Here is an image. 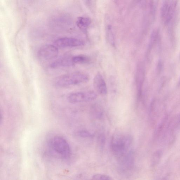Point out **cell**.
I'll return each mask as SVG.
<instances>
[{
  "instance_id": "14",
  "label": "cell",
  "mask_w": 180,
  "mask_h": 180,
  "mask_svg": "<svg viewBox=\"0 0 180 180\" xmlns=\"http://www.w3.org/2000/svg\"><path fill=\"white\" fill-rule=\"evenodd\" d=\"M78 136L82 138H91L93 137L94 135L91 133L85 130H82L78 132Z\"/></svg>"
},
{
  "instance_id": "6",
  "label": "cell",
  "mask_w": 180,
  "mask_h": 180,
  "mask_svg": "<svg viewBox=\"0 0 180 180\" xmlns=\"http://www.w3.org/2000/svg\"><path fill=\"white\" fill-rule=\"evenodd\" d=\"M85 43L83 41L77 38H64L58 39L55 41L54 44L60 48L74 47L83 46Z\"/></svg>"
},
{
  "instance_id": "8",
  "label": "cell",
  "mask_w": 180,
  "mask_h": 180,
  "mask_svg": "<svg viewBox=\"0 0 180 180\" xmlns=\"http://www.w3.org/2000/svg\"><path fill=\"white\" fill-rule=\"evenodd\" d=\"M73 63L72 58H70L68 56L62 57L53 62L50 66L53 68L68 67L73 65Z\"/></svg>"
},
{
  "instance_id": "12",
  "label": "cell",
  "mask_w": 180,
  "mask_h": 180,
  "mask_svg": "<svg viewBox=\"0 0 180 180\" xmlns=\"http://www.w3.org/2000/svg\"><path fill=\"white\" fill-rule=\"evenodd\" d=\"M170 4L169 1L167 0L164 2L161 9V16L164 20L165 18L167 15L168 10H169Z\"/></svg>"
},
{
  "instance_id": "7",
  "label": "cell",
  "mask_w": 180,
  "mask_h": 180,
  "mask_svg": "<svg viewBox=\"0 0 180 180\" xmlns=\"http://www.w3.org/2000/svg\"><path fill=\"white\" fill-rule=\"evenodd\" d=\"M94 86L100 94L104 95L108 93L106 84L102 75L100 73H98L94 78Z\"/></svg>"
},
{
  "instance_id": "9",
  "label": "cell",
  "mask_w": 180,
  "mask_h": 180,
  "mask_svg": "<svg viewBox=\"0 0 180 180\" xmlns=\"http://www.w3.org/2000/svg\"><path fill=\"white\" fill-rule=\"evenodd\" d=\"M91 23V19L88 17H80L78 18L76 24L81 30L86 31Z\"/></svg>"
},
{
  "instance_id": "11",
  "label": "cell",
  "mask_w": 180,
  "mask_h": 180,
  "mask_svg": "<svg viewBox=\"0 0 180 180\" xmlns=\"http://www.w3.org/2000/svg\"><path fill=\"white\" fill-rule=\"evenodd\" d=\"M89 60L86 57L83 56H77L72 58V60L74 63H83L89 61Z\"/></svg>"
},
{
  "instance_id": "5",
  "label": "cell",
  "mask_w": 180,
  "mask_h": 180,
  "mask_svg": "<svg viewBox=\"0 0 180 180\" xmlns=\"http://www.w3.org/2000/svg\"><path fill=\"white\" fill-rule=\"evenodd\" d=\"M58 49L55 45H44L41 47L38 52V56L41 59L49 60L54 59L58 56Z\"/></svg>"
},
{
  "instance_id": "2",
  "label": "cell",
  "mask_w": 180,
  "mask_h": 180,
  "mask_svg": "<svg viewBox=\"0 0 180 180\" xmlns=\"http://www.w3.org/2000/svg\"><path fill=\"white\" fill-rule=\"evenodd\" d=\"M89 80V76L87 74L75 73L61 76L56 80L55 83L57 86L63 87L87 83Z\"/></svg>"
},
{
  "instance_id": "1",
  "label": "cell",
  "mask_w": 180,
  "mask_h": 180,
  "mask_svg": "<svg viewBox=\"0 0 180 180\" xmlns=\"http://www.w3.org/2000/svg\"><path fill=\"white\" fill-rule=\"evenodd\" d=\"M132 144V138L129 135L115 134L111 140V152L115 157L119 160L132 151L131 150Z\"/></svg>"
},
{
  "instance_id": "3",
  "label": "cell",
  "mask_w": 180,
  "mask_h": 180,
  "mask_svg": "<svg viewBox=\"0 0 180 180\" xmlns=\"http://www.w3.org/2000/svg\"><path fill=\"white\" fill-rule=\"evenodd\" d=\"M52 149L61 157L66 159L70 155L71 150L69 144L65 139L60 136H56L52 140Z\"/></svg>"
},
{
  "instance_id": "10",
  "label": "cell",
  "mask_w": 180,
  "mask_h": 180,
  "mask_svg": "<svg viewBox=\"0 0 180 180\" xmlns=\"http://www.w3.org/2000/svg\"><path fill=\"white\" fill-rule=\"evenodd\" d=\"M177 1L176 0H174L173 2L170 4L169 10L166 15L165 19H164V22L166 24H167L171 21L173 15L174 11L176 7Z\"/></svg>"
},
{
  "instance_id": "13",
  "label": "cell",
  "mask_w": 180,
  "mask_h": 180,
  "mask_svg": "<svg viewBox=\"0 0 180 180\" xmlns=\"http://www.w3.org/2000/svg\"><path fill=\"white\" fill-rule=\"evenodd\" d=\"M107 36L109 43L113 46H115V43L114 35L110 26L108 27L107 28Z\"/></svg>"
},
{
  "instance_id": "4",
  "label": "cell",
  "mask_w": 180,
  "mask_h": 180,
  "mask_svg": "<svg viewBox=\"0 0 180 180\" xmlns=\"http://www.w3.org/2000/svg\"><path fill=\"white\" fill-rule=\"evenodd\" d=\"M97 97V94L93 91L76 92L70 94L68 100L72 103L89 102L94 100Z\"/></svg>"
},
{
  "instance_id": "15",
  "label": "cell",
  "mask_w": 180,
  "mask_h": 180,
  "mask_svg": "<svg viewBox=\"0 0 180 180\" xmlns=\"http://www.w3.org/2000/svg\"><path fill=\"white\" fill-rule=\"evenodd\" d=\"M92 179L99 180H111L112 179L109 176L101 174H97L94 175L92 177Z\"/></svg>"
},
{
  "instance_id": "16",
  "label": "cell",
  "mask_w": 180,
  "mask_h": 180,
  "mask_svg": "<svg viewBox=\"0 0 180 180\" xmlns=\"http://www.w3.org/2000/svg\"><path fill=\"white\" fill-rule=\"evenodd\" d=\"M86 1H87L89 2V1H91V0H86Z\"/></svg>"
}]
</instances>
